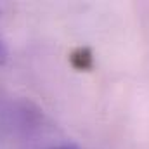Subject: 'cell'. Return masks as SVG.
I'll use <instances>...</instances> for the list:
<instances>
[{"mask_svg": "<svg viewBox=\"0 0 149 149\" xmlns=\"http://www.w3.org/2000/svg\"><path fill=\"white\" fill-rule=\"evenodd\" d=\"M7 57H9V50H7V45H5V42L2 38V33H0V66L5 64Z\"/></svg>", "mask_w": 149, "mask_h": 149, "instance_id": "1", "label": "cell"}, {"mask_svg": "<svg viewBox=\"0 0 149 149\" xmlns=\"http://www.w3.org/2000/svg\"><path fill=\"white\" fill-rule=\"evenodd\" d=\"M57 149H80V148H76V146H71V144H66V146H61V148H57Z\"/></svg>", "mask_w": 149, "mask_h": 149, "instance_id": "2", "label": "cell"}]
</instances>
